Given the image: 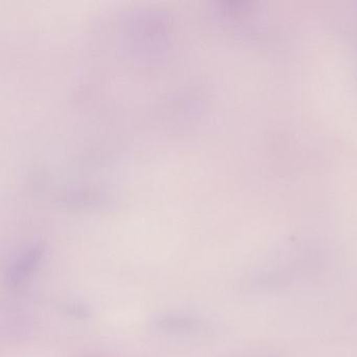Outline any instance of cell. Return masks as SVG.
Wrapping results in <instances>:
<instances>
[{
    "label": "cell",
    "instance_id": "cell-1",
    "mask_svg": "<svg viewBox=\"0 0 357 357\" xmlns=\"http://www.w3.org/2000/svg\"><path fill=\"white\" fill-rule=\"evenodd\" d=\"M43 258L41 246L35 245L24 252L10 269L9 281L11 286H20L29 279L38 268Z\"/></svg>",
    "mask_w": 357,
    "mask_h": 357
},
{
    "label": "cell",
    "instance_id": "cell-2",
    "mask_svg": "<svg viewBox=\"0 0 357 357\" xmlns=\"http://www.w3.org/2000/svg\"><path fill=\"white\" fill-rule=\"evenodd\" d=\"M156 330L170 333H195L204 329V323L196 317L183 314L158 315L153 321Z\"/></svg>",
    "mask_w": 357,
    "mask_h": 357
}]
</instances>
